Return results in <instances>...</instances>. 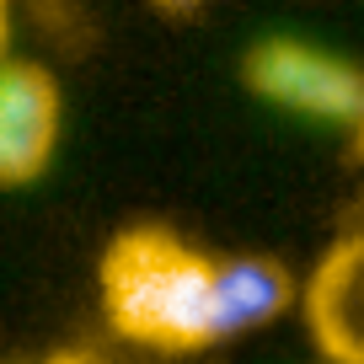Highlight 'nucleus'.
Listing matches in <instances>:
<instances>
[{"instance_id":"obj_3","label":"nucleus","mask_w":364,"mask_h":364,"mask_svg":"<svg viewBox=\"0 0 364 364\" xmlns=\"http://www.w3.org/2000/svg\"><path fill=\"white\" fill-rule=\"evenodd\" d=\"M59 86L43 65L11 59L0 75V182L22 188L43 177L59 139Z\"/></svg>"},{"instance_id":"obj_1","label":"nucleus","mask_w":364,"mask_h":364,"mask_svg":"<svg viewBox=\"0 0 364 364\" xmlns=\"http://www.w3.org/2000/svg\"><path fill=\"white\" fill-rule=\"evenodd\" d=\"M102 311L118 338L161 353H198L220 338L215 262L161 225H134L102 252Z\"/></svg>"},{"instance_id":"obj_5","label":"nucleus","mask_w":364,"mask_h":364,"mask_svg":"<svg viewBox=\"0 0 364 364\" xmlns=\"http://www.w3.org/2000/svg\"><path fill=\"white\" fill-rule=\"evenodd\" d=\"M220 284V338L268 327L295 306V279L279 257H225L215 262Z\"/></svg>"},{"instance_id":"obj_4","label":"nucleus","mask_w":364,"mask_h":364,"mask_svg":"<svg viewBox=\"0 0 364 364\" xmlns=\"http://www.w3.org/2000/svg\"><path fill=\"white\" fill-rule=\"evenodd\" d=\"M306 321L332 364H364V230L343 236L306 284Z\"/></svg>"},{"instance_id":"obj_6","label":"nucleus","mask_w":364,"mask_h":364,"mask_svg":"<svg viewBox=\"0 0 364 364\" xmlns=\"http://www.w3.org/2000/svg\"><path fill=\"white\" fill-rule=\"evenodd\" d=\"M150 6H156L161 16H193L198 6H204V0H150Z\"/></svg>"},{"instance_id":"obj_2","label":"nucleus","mask_w":364,"mask_h":364,"mask_svg":"<svg viewBox=\"0 0 364 364\" xmlns=\"http://www.w3.org/2000/svg\"><path fill=\"white\" fill-rule=\"evenodd\" d=\"M241 70H247V86L268 102L364 134V70L348 59H332L295 38H268L247 54Z\"/></svg>"},{"instance_id":"obj_7","label":"nucleus","mask_w":364,"mask_h":364,"mask_svg":"<svg viewBox=\"0 0 364 364\" xmlns=\"http://www.w3.org/2000/svg\"><path fill=\"white\" fill-rule=\"evenodd\" d=\"M43 364H86V359H75V353H59V359H43Z\"/></svg>"}]
</instances>
